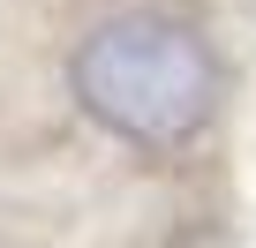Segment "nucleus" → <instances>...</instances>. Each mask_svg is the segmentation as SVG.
<instances>
[{"instance_id": "1", "label": "nucleus", "mask_w": 256, "mask_h": 248, "mask_svg": "<svg viewBox=\"0 0 256 248\" xmlns=\"http://www.w3.org/2000/svg\"><path fill=\"white\" fill-rule=\"evenodd\" d=\"M68 83L98 128H113L120 143H144V151L188 143L218 105V60L174 15H120V23L90 30Z\"/></svg>"}]
</instances>
